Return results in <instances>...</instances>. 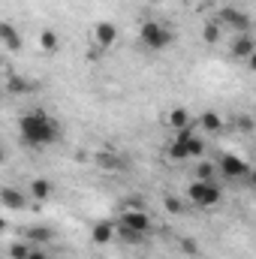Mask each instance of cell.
<instances>
[{"mask_svg": "<svg viewBox=\"0 0 256 259\" xmlns=\"http://www.w3.org/2000/svg\"><path fill=\"white\" fill-rule=\"evenodd\" d=\"M250 184H253V187H256V169H253V172H250Z\"/></svg>", "mask_w": 256, "mask_h": 259, "instance_id": "cell-31", "label": "cell"}, {"mask_svg": "<svg viewBox=\"0 0 256 259\" xmlns=\"http://www.w3.org/2000/svg\"><path fill=\"white\" fill-rule=\"evenodd\" d=\"M187 151H190V157H196V160H199V157L205 154V142H202L199 136H193V139H187Z\"/></svg>", "mask_w": 256, "mask_h": 259, "instance_id": "cell-25", "label": "cell"}, {"mask_svg": "<svg viewBox=\"0 0 256 259\" xmlns=\"http://www.w3.org/2000/svg\"><path fill=\"white\" fill-rule=\"evenodd\" d=\"M187 199H190L193 205H199V208H214V205H220V202H223V193H220V187H217V184L193 181L190 187H187Z\"/></svg>", "mask_w": 256, "mask_h": 259, "instance_id": "cell-3", "label": "cell"}, {"mask_svg": "<svg viewBox=\"0 0 256 259\" xmlns=\"http://www.w3.org/2000/svg\"><path fill=\"white\" fill-rule=\"evenodd\" d=\"M6 91H9V94H30L33 84H30L27 78H21V75H12V78L6 81Z\"/></svg>", "mask_w": 256, "mask_h": 259, "instance_id": "cell-22", "label": "cell"}, {"mask_svg": "<svg viewBox=\"0 0 256 259\" xmlns=\"http://www.w3.org/2000/svg\"><path fill=\"white\" fill-rule=\"evenodd\" d=\"M55 238V232L49 229V226H30L27 232H24V241H30L33 247H42V244H49Z\"/></svg>", "mask_w": 256, "mask_h": 259, "instance_id": "cell-12", "label": "cell"}, {"mask_svg": "<svg viewBox=\"0 0 256 259\" xmlns=\"http://www.w3.org/2000/svg\"><path fill=\"white\" fill-rule=\"evenodd\" d=\"M124 205H127V211H145V199L142 196H127Z\"/></svg>", "mask_w": 256, "mask_h": 259, "instance_id": "cell-27", "label": "cell"}, {"mask_svg": "<svg viewBox=\"0 0 256 259\" xmlns=\"http://www.w3.org/2000/svg\"><path fill=\"white\" fill-rule=\"evenodd\" d=\"M115 39H118V27L112 21H97L94 24V42H97V49H112Z\"/></svg>", "mask_w": 256, "mask_h": 259, "instance_id": "cell-7", "label": "cell"}, {"mask_svg": "<svg viewBox=\"0 0 256 259\" xmlns=\"http://www.w3.org/2000/svg\"><path fill=\"white\" fill-rule=\"evenodd\" d=\"M30 250H33L30 241H15V244L9 247V259H27L30 256Z\"/></svg>", "mask_w": 256, "mask_h": 259, "instance_id": "cell-23", "label": "cell"}, {"mask_svg": "<svg viewBox=\"0 0 256 259\" xmlns=\"http://www.w3.org/2000/svg\"><path fill=\"white\" fill-rule=\"evenodd\" d=\"M166 124H169V130H184V127H190V124H196L190 118V112L184 109V106H175L169 115H166Z\"/></svg>", "mask_w": 256, "mask_h": 259, "instance_id": "cell-11", "label": "cell"}, {"mask_svg": "<svg viewBox=\"0 0 256 259\" xmlns=\"http://www.w3.org/2000/svg\"><path fill=\"white\" fill-rule=\"evenodd\" d=\"M166 157H169L172 163L190 160V151H187V139H178V136H175V142H169V148H166Z\"/></svg>", "mask_w": 256, "mask_h": 259, "instance_id": "cell-14", "label": "cell"}, {"mask_svg": "<svg viewBox=\"0 0 256 259\" xmlns=\"http://www.w3.org/2000/svg\"><path fill=\"white\" fill-rule=\"evenodd\" d=\"M0 202H3L9 211H21V208L27 205V196L21 193V190H15V187H3V190H0Z\"/></svg>", "mask_w": 256, "mask_h": 259, "instance_id": "cell-10", "label": "cell"}, {"mask_svg": "<svg viewBox=\"0 0 256 259\" xmlns=\"http://www.w3.org/2000/svg\"><path fill=\"white\" fill-rule=\"evenodd\" d=\"M253 52H256V42L247 36V33H238V36L232 39V46H229V55H232L235 61H247Z\"/></svg>", "mask_w": 256, "mask_h": 259, "instance_id": "cell-9", "label": "cell"}, {"mask_svg": "<svg viewBox=\"0 0 256 259\" xmlns=\"http://www.w3.org/2000/svg\"><path fill=\"white\" fill-rule=\"evenodd\" d=\"M220 30H223V24L214 18V21H205V27H202V39L208 42V46H217L220 42Z\"/></svg>", "mask_w": 256, "mask_h": 259, "instance_id": "cell-17", "label": "cell"}, {"mask_svg": "<svg viewBox=\"0 0 256 259\" xmlns=\"http://www.w3.org/2000/svg\"><path fill=\"white\" fill-rule=\"evenodd\" d=\"M145 238H148V232H136L130 226H118V241H124V244H145Z\"/></svg>", "mask_w": 256, "mask_h": 259, "instance_id": "cell-18", "label": "cell"}, {"mask_svg": "<svg viewBox=\"0 0 256 259\" xmlns=\"http://www.w3.org/2000/svg\"><path fill=\"white\" fill-rule=\"evenodd\" d=\"M139 39L145 42V49H151V52H163V49H169L172 46V30L166 27V24H160V21H145L142 24V30H139Z\"/></svg>", "mask_w": 256, "mask_h": 259, "instance_id": "cell-2", "label": "cell"}, {"mask_svg": "<svg viewBox=\"0 0 256 259\" xmlns=\"http://www.w3.org/2000/svg\"><path fill=\"white\" fill-rule=\"evenodd\" d=\"M217 21H220L223 27H232L235 33H247V30H250V18H247L244 12L232 9V6H223V9L217 12Z\"/></svg>", "mask_w": 256, "mask_h": 259, "instance_id": "cell-5", "label": "cell"}, {"mask_svg": "<svg viewBox=\"0 0 256 259\" xmlns=\"http://www.w3.org/2000/svg\"><path fill=\"white\" fill-rule=\"evenodd\" d=\"M163 205H166V211H169V214H184V202H181L178 196H166V199H163Z\"/></svg>", "mask_w": 256, "mask_h": 259, "instance_id": "cell-24", "label": "cell"}, {"mask_svg": "<svg viewBox=\"0 0 256 259\" xmlns=\"http://www.w3.org/2000/svg\"><path fill=\"white\" fill-rule=\"evenodd\" d=\"M145 3H160V0H145Z\"/></svg>", "mask_w": 256, "mask_h": 259, "instance_id": "cell-32", "label": "cell"}, {"mask_svg": "<svg viewBox=\"0 0 256 259\" xmlns=\"http://www.w3.org/2000/svg\"><path fill=\"white\" fill-rule=\"evenodd\" d=\"M103 169H121L124 166V160L118 157V154H112V151H97V157H94Z\"/></svg>", "mask_w": 256, "mask_h": 259, "instance_id": "cell-20", "label": "cell"}, {"mask_svg": "<svg viewBox=\"0 0 256 259\" xmlns=\"http://www.w3.org/2000/svg\"><path fill=\"white\" fill-rule=\"evenodd\" d=\"M39 49H42V52H49V55H55V52L61 49L58 33H55V30H42V33H39Z\"/></svg>", "mask_w": 256, "mask_h": 259, "instance_id": "cell-19", "label": "cell"}, {"mask_svg": "<svg viewBox=\"0 0 256 259\" xmlns=\"http://www.w3.org/2000/svg\"><path fill=\"white\" fill-rule=\"evenodd\" d=\"M18 127H21V139H24V145H30V148L52 145V142H58V136H61L58 124H55L46 112H27V115H21Z\"/></svg>", "mask_w": 256, "mask_h": 259, "instance_id": "cell-1", "label": "cell"}, {"mask_svg": "<svg viewBox=\"0 0 256 259\" xmlns=\"http://www.w3.org/2000/svg\"><path fill=\"white\" fill-rule=\"evenodd\" d=\"M196 124L205 130V133H214V136H217V133H223V118H220L217 112H202Z\"/></svg>", "mask_w": 256, "mask_h": 259, "instance_id": "cell-15", "label": "cell"}, {"mask_svg": "<svg viewBox=\"0 0 256 259\" xmlns=\"http://www.w3.org/2000/svg\"><path fill=\"white\" fill-rule=\"evenodd\" d=\"M217 175H220V169H217L214 163H199V166H196V181H208V184H214Z\"/></svg>", "mask_w": 256, "mask_h": 259, "instance_id": "cell-21", "label": "cell"}, {"mask_svg": "<svg viewBox=\"0 0 256 259\" xmlns=\"http://www.w3.org/2000/svg\"><path fill=\"white\" fill-rule=\"evenodd\" d=\"M27 259H49V253H46L42 247H33V250H30V256H27Z\"/></svg>", "mask_w": 256, "mask_h": 259, "instance_id": "cell-28", "label": "cell"}, {"mask_svg": "<svg viewBox=\"0 0 256 259\" xmlns=\"http://www.w3.org/2000/svg\"><path fill=\"white\" fill-rule=\"evenodd\" d=\"M235 127L241 130V133H253V130H256V121L250 118V115H238V118H235Z\"/></svg>", "mask_w": 256, "mask_h": 259, "instance_id": "cell-26", "label": "cell"}, {"mask_svg": "<svg viewBox=\"0 0 256 259\" xmlns=\"http://www.w3.org/2000/svg\"><path fill=\"white\" fill-rule=\"evenodd\" d=\"M247 66H250V72H256V52L247 58Z\"/></svg>", "mask_w": 256, "mask_h": 259, "instance_id": "cell-30", "label": "cell"}, {"mask_svg": "<svg viewBox=\"0 0 256 259\" xmlns=\"http://www.w3.org/2000/svg\"><path fill=\"white\" fill-rule=\"evenodd\" d=\"M112 238H118V223H112V220H97L94 229H91V241H94V244H109Z\"/></svg>", "mask_w": 256, "mask_h": 259, "instance_id": "cell-8", "label": "cell"}, {"mask_svg": "<svg viewBox=\"0 0 256 259\" xmlns=\"http://www.w3.org/2000/svg\"><path fill=\"white\" fill-rule=\"evenodd\" d=\"M118 226H130V229H136V232H151V214L148 211H121V217H118Z\"/></svg>", "mask_w": 256, "mask_h": 259, "instance_id": "cell-6", "label": "cell"}, {"mask_svg": "<svg viewBox=\"0 0 256 259\" xmlns=\"http://www.w3.org/2000/svg\"><path fill=\"white\" fill-rule=\"evenodd\" d=\"M49 196H52V181H49V178H33V181H30V199L46 202Z\"/></svg>", "mask_w": 256, "mask_h": 259, "instance_id": "cell-16", "label": "cell"}, {"mask_svg": "<svg viewBox=\"0 0 256 259\" xmlns=\"http://www.w3.org/2000/svg\"><path fill=\"white\" fill-rule=\"evenodd\" d=\"M181 247H184V253H196V241H190V238H184Z\"/></svg>", "mask_w": 256, "mask_h": 259, "instance_id": "cell-29", "label": "cell"}, {"mask_svg": "<svg viewBox=\"0 0 256 259\" xmlns=\"http://www.w3.org/2000/svg\"><path fill=\"white\" fill-rule=\"evenodd\" d=\"M217 169H220V175H223V178H229V181L250 178V166H247L238 154H223V157L217 160Z\"/></svg>", "mask_w": 256, "mask_h": 259, "instance_id": "cell-4", "label": "cell"}, {"mask_svg": "<svg viewBox=\"0 0 256 259\" xmlns=\"http://www.w3.org/2000/svg\"><path fill=\"white\" fill-rule=\"evenodd\" d=\"M178 3H190V0H178Z\"/></svg>", "mask_w": 256, "mask_h": 259, "instance_id": "cell-33", "label": "cell"}, {"mask_svg": "<svg viewBox=\"0 0 256 259\" xmlns=\"http://www.w3.org/2000/svg\"><path fill=\"white\" fill-rule=\"evenodd\" d=\"M0 39H3L6 52H18V49H21V36H18V30H15L9 21H3V24H0Z\"/></svg>", "mask_w": 256, "mask_h": 259, "instance_id": "cell-13", "label": "cell"}]
</instances>
